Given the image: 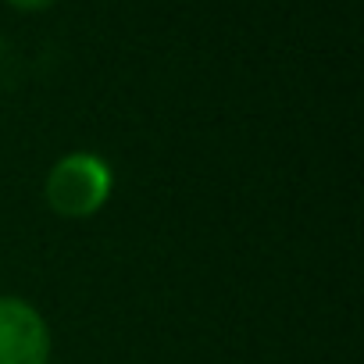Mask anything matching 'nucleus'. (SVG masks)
Wrapping results in <instances>:
<instances>
[{
	"mask_svg": "<svg viewBox=\"0 0 364 364\" xmlns=\"http://www.w3.org/2000/svg\"><path fill=\"white\" fill-rule=\"evenodd\" d=\"M114 193V171L93 150H72L54 161L43 182V200L54 215L68 222L93 218Z\"/></svg>",
	"mask_w": 364,
	"mask_h": 364,
	"instance_id": "obj_1",
	"label": "nucleus"
},
{
	"mask_svg": "<svg viewBox=\"0 0 364 364\" xmlns=\"http://www.w3.org/2000/svg\"><path fill=\"white\" fill-rule=\"evenodd\" d=\"M0 364H50L47 318L11 293H0Z\"/></svg>",
	"mask_w": 364,
	"mask_h": 364,
	"instance_id": "obj_2",
	"label": "nucleus"
},
{
	"mask_svg": "<svg viewBox=\"0 0 364 364\" xmlns=\"http://www.w3.org/2000/svg\"><path fill=\"white\" fill-rule=\"evenodd\" d=\"M4 4L8 8H15V11H47V8H54L58 4V0H4Z\"/></svg>",
	"mask_w": 364,
	"mask_h": 364,
	"instance_id": "obj_3",
	"label": "nucleus"
}]
</instances>
